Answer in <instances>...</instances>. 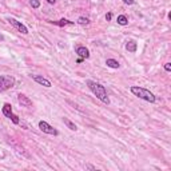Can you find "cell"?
<instances>
[{
    "label": "cell",
    "instance_id": "obj_1",
    "mask_svg": "<svg viewBox=\"0 0 171 171\" xmlns=\"http://www.w3.org/2000/svg\"><path fill=\"white\" fill-rule=\"evenodd\" d=\"M86 84L88 86V88L91 90V92L100 100V102H103L104 104H110V98H108L107 90L104 88V86H102L98 82H94V80H91V79L86 80Z\"/></svg>",
    "mask_w": 171,
    "mask_h": 171
},
{
    "label": "cell",
    "instance_id": "obj_2",
    "mask_svg": "<svg viewBox=\"0 0 171 171\" xmlns=\"http://www.w3.org/2000/svg\"><path fill=\"white\" fill-rule=\"evenodd\" d=\"M130 91H131V94L135 95L137 98L143 99V100H146V102H148V103H154L155 100H157L155 95L150 91V90L139 87V86H131V87H130Z\"/></svg>",
    "mask_w": 171,
    "mask_h": 171
},
{
    "label": "cell",
    "instance_id": "obj_3",
    "mask_svg": "<svg viewBox=\"0 0 171 171\" xmlns=\"http://www.w3.org/2000/svg\"><path fill=\"white\" fill-rule=\"evenodd\" d=\"M15 86V78L11 75H0V94L8 91Z\"/></svg>",
    "mask_w": 171,
    "mask_h": 171
},
{
    "label": "cell",
    "instance_id": "obj_4",
    "mask_svg": "<svg viewBox=\"0 0 171 171\" xmlns=\"http://www.w3.org/2000/svg\"><path fill=\"white\" fill-rule=\"evenodd\" d=\"M39 128L42 130V131L44 134H48V135H54V137H56V135L59 134L56 128H54L51 124H48L46 120H40L39 122Z\"/></svg>",
    "mask_w": 171,
    "mask_h": 171
},
{
    "label": "cell",
    "instance_id": "obj_5",
    "mask_svg": "<svg viewBox=\"0 0 171 171\" xmlns=\"http://www.w3.org/2000/svg\"><path fill=\"white\" fill-rule=\"evenodd\" d=\"M7 20H8V23L11 24V26H13L15 28L18 29L19 32H22L23 35H27V34H28V28H27L26 26H24L23 23L18 22V20H16V19H13V18H8Z\"/></svg>",
    "mask_w": 171,
    "mask_h": 171
},
{
    "label": "cell",
    "instance_id": "obj_6",
    "mask_svg": "<svg viewBox=\"0 0 171 171\" xmlns=\"http://www.w3.org/2000/svg\"><path fill=\"white\" fill-rule=\"evenodd\" d=\"M31 78L36 82L38 84H40V86H44V87H47V88H49V87H52V84H51V82L47 79V78H44V76H42V75H31Z\"/></svg>",
    "mask_w": 171,
    "mask_h": 171
},
{
    "label": "cell",
    "instance_id": "obj_7",
    "mask_svg": "<svg viewBox=\"0 0 171 171\" xmlns=\"http://www.w3.org/2000/svg\"><path fill=\"white\" fill-rule=\"evenodd\" d=\"M18 102L22 107H32V100L29 99L27 95L24 94H19L18 95Z\"/></svg>",
    "mask_w": 171,
    "mask_h": 171
},
{
    "label": "cell",
    "instance_id": "obj_8",
    "mask_svg": "<svg viewBox=\"0 0 171 171\" xmlns=\"http://www.w3.org/2000/svg\"><path fill=\"white\" fill-rule=\"evenodd\" d=\"M75 52L79 55V58H83L84 60L90 58V51H88V48L84 47V46H76V48H75Z\"/></svg>",
    "mask_w": 171,
    "mask_h": 171
},
{
    "label": "cell",
    "instance_id": "obj_9",
    "mask_svg": "<svg viewBox=\"0 0 171 171\" xmlns=\"http://www.w3.org/2000/svg\"><path fill=\"white\" fill-rule=\"evenodd\" d=\"M2 112H3L4 117L11 118V115L13 114V112H12V106L9 104V103H4V104H3V108H2Z\"/></svg>",
    "mask_w": 171,
    "mask_h": 171
},
{
    "label": "cell",
    "instance_id": "obj_10",
    "mask_svg": "<svg viewBox=\"0 0 171 171\" xmlns=\"http://www.w3.org/2000/svg\"><path fill=\"white\" fill-rule=\"evenodd\" d=\"M126 49H127L128 52L135 54V52H137V49H138V44H137V42H135V40H128L127 44H126Z\"/></svg>",
    "mask_w": 171,
    "mask_h": 171
},
{
    "label": "cell",
    "instance_id": "obj_11",
    "mask_svg": "<svg viewBox=\"0 0 171 171\" xmlns=\"http://www.w3.org/2000/svg\"><path fill=\"white\" fill-rule=\"evenodd\" d=\"M106 64H107V67H110V68H119L120 67V64H119L118 60L111 59V58L106 60Z\"/></svg>",
    "mask_w": 171,
    "mask_h": 171
},
{
    "label": "cell",
    "instance_id": "obj_12",
    "mask_svg": "<svg viewBox=\"0 0 171 171\" xmlns=\"http://www.w3.org/2000/svg\"><path fill=\"white\" fill-rule=\"evenodd\" d=\"M63 122H64V124H66L70 130H71V131H76V130H78L76 124L72 123V122H71V120H70L68 118H63Z\"/></svg>",
    "mask_w": 171,
    "mask_h": 171
},
{
    "label": "cell",
    "instance_id": "obj_13",
    "mask_svg": "<svg viewBox=\"0 0 171 171\" xmlns=\"http://www.w3.org/2000/svg\"><path fill=\"white\" fill-rule=\"evenodd\" d=\"M49 23H54V24H56V26H59V27H64V26L74 24V22H70V20H67V19H60L59 22H49Z\"/></svg>",
    "mask_w": 171,
    "mask_h": 171
},
{
    "label": "cell",
    "instance_id": "obj_14",
    "mask_svg": "<svg viewBox=\"0 0 171 171\" xmlns=\"http://www.w3.org/2000/svg\"><path fill=\"white\" fill-rule=\"evenodd\" d=\"M117 22H118L119 26H127V24H128V19H127L126 15H119L118 19H117Z\"/></svg>",
    "mask_w": 171,
    "mask_h": 171
},
{
    "label": "cell",
    "instance_id": "obj_15",
    "mask_svg": "<svg viewBox=\"0 0 171 171\" xmlns=\"http://www.w3.org/2000/svg\"><path fill=\"white\" fill-rule=\"evenodd\" d=\"M79 26H88L90 24V19L88 18H86V16H80L78 19V22H76Z\"/></svg>",
    "mask_w": 171,
    "mask_h": 171
},
{
    "label": "cell",
    "instance_id": "obj_16",
    "mask_svg": "<svg viewBox=\"0 0 171 171\" xmlns=\"http://www.w3.org/2000/svg\"><path fill=\"white\" fill-rule=\"evenodd\" d=\"M29 6L36 9V8L40 7V2H39V0H29Z\"/></svg>",
    "mask_w": 171,
    "mask_h": 171
},
{
    "label": "cell",
    "instance_id": "obj_17",
    "mask_svg": "<svg viewBox=\"0 0 171 171\" xmlns=\"http://www.w3.org/2000/svg\"><path fill=\"white\" fill-rule=\"evenodd\" d=\"M9 119L12 120V123H13V124H19V123H20L19 117H18V115H15V114H12V115H11V118H9Z\"/></svg>",
    "mask_w": 171,
    "mask_h": 171
},
{
    "label": "cell",
    "instance_id": "obj_18",
    "mask_svg": "<svg viewBox=\"0 0 171 171\" xmlns=\"http://www.w3.org/2000/svg\"><path fill=\"white\" fill-rule=\"evenodd\" d=\"M122 2L124 4H127V6H132V4H135V0H122Z\"/></svg>",
    "mask_w": 171,
    "mask_h": 171
},
{
    "label": "cell",
    "instance_id": "obj_19",
    "mask_svg": "<svg viewBox=\"0 0 171 171\" xmlns=\"http://www.w3.org/2000/svg\"><path fill=\"white\" fill-rule=\"evenodd\" d=\"M164 70H166L167 72H170V71H171V63H166V64H164Z\"/></svg>",
    "mask_w": 171,
    "mask_h": 171
},
{
    "label": "cell",
    "instance_id": "obj_20",
    "mask_svg": "<svg viewBox=\"0 0 171 171\" xmlns=\"http://www.w3.org/2000/svg\"><path fill=\"white\" fill-rule=\"evenodd\" d=\"M111 18H112V13H111V12L106 13V20H107V22H110V20H111Z\"/></svg>",
    "mask_w": 171,
    "mask_h": 171
},
{
    "label": "cell",
    "instance_id": "obj_21",
    "mask_svg": "<svg viewBox=\"0 0 171 171\" xmlns=\"http://www.w3.org/2000/svg\"><path fill=\"white\" fill-rule=\"evenodd\" d=\"M86 170H96V167L92 166V164H87V166H86Z\"/></svg>",
    "mask_w": 171,
    "mask_h": 171
},
{
    "label": "cell",
    "instance_id": "obj_22",
    "mask_svg": "<svg viewBox=\"0 0 171 171\" xmlns=\"http://www.w3.org/2000/svg\"><path fill=\"white\" fill-rule=\"evenodd\" d=\"M46 2H47L48 4H55V3H56V0H46Z\"/></svg>",
    "mask_w": 171,
    "mask_h": 171
},
{
    "label": "cell",
    "instance_id": "obj_23",
    "mask_svg": "<svg viewBox=\"0 0 171 171\" xmlns=\"http://www.w3.org/2000/svg\"><path fill=\"white\" fill-rule=\"evenodd\" d=\"M83 60H84L83 58H78V59H76V63H78V64H80V63L83 62Z\"/></svg>",
    "mask_w": 171,
    "mask_h": 171
},
{
    "label": "cell",
    "instance_id": "obj_24",
    "mask_svg": "<svg viewBox=\"0 0 171 171\" xmlns=\"http://www.w3.org/2000/svg\"><path fill=\"white\" fill-rule=\"evenodd\" d=\"M0 40H4V36H3L2 34H0Z\"/></svg>",
    "mask_w": 171,
    "mask_h": 171
}]
</instances>
